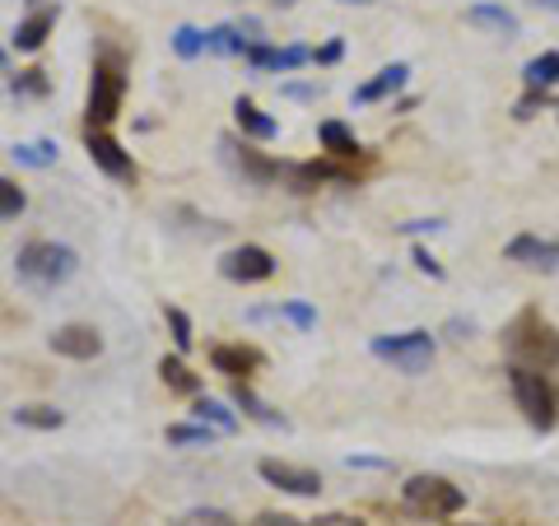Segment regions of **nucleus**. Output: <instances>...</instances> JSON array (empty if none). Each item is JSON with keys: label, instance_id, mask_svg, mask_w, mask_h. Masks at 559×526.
Returning <instances> with one entry per match:
<instances>
[{"label": "nucleus", "instance_id": "nucleus-1", "mask_svg": "<svg viewBox=\"0 0 559 526\" xmlns=\"http://www.w3.org/2000/svg\"><path fill=\"white\" fill-rule=\"evenodd\" d=\"M503 349H509V359L518 368L546 373V368L559 363V331L550 322H540V312H522V318L503 331Z\"/></svg>", "mask_w": 559, "mask_h": 526}, {"label": "nucleus", "instance_id": "nucleus-2", "mask_svg": "<svg viewBox=\"0 0 559 526\" xmlns=\"http://www.w3.org/2000/svg\"><path fill=\"white\" fill-rule=\"evenodd\" d=\"M80 256L61 248V242H28V248L20 252V279L33 289H57L66 285L70 275H75Z\"/></svg>", "mask_w": 559, "mask_h": 526}, {"label": "nucleus", "instance_id": "nucleus-3", "mask_svg": "<svg viewBox=\"0 0 559 526\" xmlns=\"http://www.w3.org/2000/svg\"><path fill=\"white\" fill-rule=\"evenodd\" d=\"M121 94H127V75H121V57L103 51L94 61V84H90V131H103L121 112Z\"/></svg>", "mask_w": 559, "mask_h": 526}, {"label": "nucleus", "instance_id": "nucleus-4", "mask_svg": "<svg viewBox=\"0 0 559 526\" xmlns=\"http://www.w3.org/2000/svg\"><path fill=\"white\" fill-rule=\"evenodd\" d=\"M401 503H406L415 517H452V513H462L466 494L443 476H415L401 489Z\"/></svg>", "mask_w": 559, "mask_h": 526}, {"label": "nucleus", "instance_id": "nucleus-5", "mask_svg": "<svg viewBox=\"0 0 559 526\" xmlns=\"http://www.w3.org/2000/svg\"><path fill=\"white\" fill-rule=\"evenodd\" d=\"M373 355L388 359L396 373H425L433 363V336L429 331H401V336H378L373 340Z\"/></svg>", "mask_w": 559, "mask_h": 526}, {"label": "nucleus", "instance_id": "nucleus-6", "mask_svg": "<svg viewBox=\"0 0 559 526\" xmlns=\"http://www.w3.org/2000/svg\"><path fill=\"white\" fill-rule=\"evenodd\" d=\"M509 382H513V396H518V410L532 419V425L546 433L550 425H555V392H550V382L536 373V368H518L513 363V373H509Z\"/></svg>", "mask_w": 559, "mask_h": 526}, {"label": "nucleus", "instance_id": "nucleus-7", "mask_svg": "<svg viewBox=\"0 0 559 526\" xmlns=\"http://www.w3.org/2000/svg\"><path fill=\"white\" fill-rule=\"evenodd\" d=\"M219 271L224 279H238V285H261V279H271L275 275V256L266 248H234L229 256L219 261Z\"/></svg>", "mask_w": 559, "mask_h": 526}, {"label": "nucleus", "instance_id": "nucleus-8", "mask_svg": "<svg viewBox=\"0 0 559 526\" xmlns=\"http://www.w3.org/2000/svg\"><path fill=\"white\" fill-rule=\"evenodd\" d=\"M261 480L285 489V494H299V499H318L322 494V476L308 466H289V462H261Z\"/></svg>", "mask_w": 559, "mask_h": 526}, {"label": "nucleus", "instance_id": "nucleus-9", "mask_svg": "<svg viewBox=\"0 0 559 526\" xmlns=\"http://www.w3.org/2000/svg\"><path fill=\"white\" fill-rule=\"evenodd\" d=\"M84 150H90V159H94L103 172H108V178H117V182H131V178H135L131 154L121 150L108 131H90V135H84Z\"/></svg>", "mask_w": 559, "mask_h": 526}, {"label": "nucleus", "instance_id": "nucleus-10", "mask_svg": "<svg viewBox=\"0 0 559 526\" xmlns=\"http://www.w3.org/2000/svg\"><path fill=\"white\" fill-rule=\"evenodd\" d=\"M51 349H57V355H66V359H98V355H103V336H98L94 326L70 322V326H61L57 336H51Z\"/></svg>", "mask_w": 559, "mask_h": 526}, {"label": "nucleus", "instance_id": "nucleus-11", "mask_svg": "<svg viewBox=\"0 0 559 526\" xmlns=\"http://www.w3.org/2000/svg\"><path fill=\"white\" fill-rule=\"evenodd\" d=\"M210 363H215V373H224V378H248V373H257L261 368V355L257 349H248V345H215L210 349Z\"/></svg>", "mask_w": 559, "mask_h": 526}, {"label": "nucleus", "instance_id": "nucleus-12", "mask_svg": "<svg viewBox=\"0 0 559 526\" xmlns=\"http://www.w3.org/2000/svg\"><path fill=\"white\" fill-rule=\"evenodd\" d=\"M509 261H518V266H532V271H555L559 248H555V242H540L532 234H522V238L509 242Z\"/></svg>", "mask_w": 559, "mask_h": 526}, {"label": "nucleus", "instance_id": "nucleus-13", "mask_svg": "<svg viewBox=\"0 0 559 526\" xmlns=\"http://www.w3.org/2000/svg\"><path fill=\"white\" fill-rule=\"evenodd\" d=\"M224 154H229V164L238 168V172H248V178L252 182H275L280 178V168L271 164V159H261V154L257 150H248V145H238V140H224V145H219Z\"/></svg>", "mask_w": 559, "mask_h": 526}, {"label": "nucleus", "instance_id": "nucleus-14", "mask_svg": "<svg viewBox=\"0 0 559 526\" xmlns=\"http://www.w3.org/2000/svg\"><path fill=\"white\" fill-rule=\"evenodd\" d=\"M248 61L257 70H299L308 61V51L304 47H285V51H275L266 43H248Z\"/></svg>", "mask_w": 559, "mask_h": 526}, {"label": "nucleus", "instance_id": "nucleus-15", "mask_svg": "<svg viewBox=\"0 0 559 526\" xmlns=\"http://www.w3.org/2000/svg\"><path fill=\"white\" fill-rule=\"evenodd\" d=\"M51 24H57V10L51 5H43V10H33L28 20L14 28V47L20 51H38L43 43H47V33H51Z\"/></svg>", "mask_w": 559, "mask_h": 526}, {"label": "nucleus", "instance_id": "nucleus-16", "mask_svg": "<svg viewBox=\"0 0 559 526\" xmlns=\"http://www.w3.org/2000/svg\"><path fill=\"white\" fill-rule=\"evenodd\" d=\"M406 75H411V70L401 65V61H396V65H388V70H378V75H373V80L355 94V103H382V98H392V94L401 89V84H406Z\"/></svg>", "mask_w": 559, "mask_h": 526}, {"label": "nucleus", "instance_id": "nucleus-17", "mask_svg": "<svg viewBox=\"0 0 559 526\" xmlns=\"http://www.w3.org/2000/svg\"><path fill=\"white\" fill-rule=\"evenodd\" d=\"M234 117H238L242 135H252V140H275V131H280V127H275V117L261 112L252 98H238V103H234Z\"/></svg>", "mask_w": 559, "mask_h": 526}, {"label": "nucleus", "instance_id": "nucleus-18", "mask_svg": "<svg viewBox=\"0 0 559 526\" xmlns=\"http://www.w3.org/2000/svg\"><path fill=\"white\" fill-rule=\"evenodd\" d=\"M466 20L476 24V28L499 33V38H503V33H509V38L518 33V14H513V10H503V5H471V10H466Z\"/></svg>", "mask_w": 559, "mask_h": 526}, {"label": "nucleus", "instance_id": "nucleus-19", "mask_svg": "<svg viewBox=\"0 0 559 526\" xmlns=\"http://www.w3.org/2000/svg\"><path fill=\"white\" fill-rule=\"evenodd\" d=\"M522 80H527V89H555L559 84V51H546V57L527 61V70H522Z\"/></svg>", "mask_w": 559, "mask_h": 526}, {"label": "nucleus", "instance_id": "nucleus-20", "mask_svg": "<svg viewBox=\"0 0 559 526\" xmlns=\"http://www.w3.org/2000/svg\"><path fill=\"white\" fill-rule=\"evenodd\" d=\"M205 51H215V57H242L248 51V38L234 28V24H219L205 33Z\"/></svg>", "mask_w": 559, "mask_h": 526}, {"label": "nucleus", "instance_id": "nucleus-21", "mask_svg": "<svg viewBox=\"0 0 559 526\" xmlns=\"http://www.w3.org/2000/svg\"><path fill=\"white\" fill-rule=\"evenodd\" d=\"M318 135H322V145L336 154V159H355V154H359V140L349 135V127H341V121H322Z\"/></svg>", "mask_w": 559, "mask_h": 526}, {"label": "nucleus", "instance_id": "nucleus-22", "mask_svg": "<svg viewBox=\"0 0 559 526\" xmlns=\"http://www.w3.org/2000/svg\"><path fill=\"white\" fill-rule=\"evenodd\" d=\"M159 373H164V382H168L173 392H182V396H197V392H201V378L191 373L182 359H164V363H159Z\"/></svg>", "mask_w": 559, "mask_h": 526}, {"label": "nucleus", "instance_id": "nucleus-23", "mask_svg": "<svg viewBox=\"0 0 559 526\" xmlns=\"http://www.w3.org/2000/svg\"><path fill=\"white\" fill-rule=\"evenodd\" d=\"M234 406H238V410H248L257 425H271V429H275V425H285V419H280L271 406H261V401H257L248 387H242V382H234Z\"/></svg>", "mask_w": 559, "mask_h": 526}, {"label": "nucleus", "instance_id": "nucleus-24", "mask_svg": "<svg viewBox=\"0 0 559 526\" xmlns=\"http://www.w3.org/2000/svg\"><path fill=\"white\" fill-rule=\"evenodd\" d=\"M191 415H197L201 425H210L215 433H234V429H238V419H234L229 410H224L219 401H197V410H191Z\"/></svg>", "mask_w": 559, "mask_h": 526}, {"label": "nucleus", "instance_id": "nucleus-25", "mask_svg": "<svg viewBox=\"0 0 559 526\" xmlns=\"http://www.w3.org/2000/svg\"><path fill=\"white\" fill-rule=\"evenodd\" d=\"M210 438H215V429L210 425H173L168 429V443H178V447H210Z\"/></svg>", "mask_w": 559, "mask_h": 526}, {"label": "nucleus", "instance_id": "nucleus-26", "mask_svg": "<svg viewBox=\"0 0 559 526\" xmlns=\"http://www.w3.org/2000/svg\"><path fill=\"white\" fill-rule=\"evenodd\" d=\"M14 419L28 429H61V410H51V406H20Z\"/></svg>", "mask_w": 559, "mask_h": 526}, {"label": "nucleus", "instance_id": "nucleus-27", "mask_svg": "<svg viewBox=\"0 0 559 526\" xmlns=\"http://www.w3.org/2000/svg\"><path fill=\"white\" fill-rule=\"evenodd\" d=\"M24 187L20 182H10V178H0V219H14V215H24Z\"/></svg>", "mask_w": 559, "mask_h": 526}, {"label": "nucleus", "instance_id": "nucleus-28", "mask_svg": "<svg viewBox=\"0 0 559 526\" xmlns=\"http://www.w3.org/2000/svg\"><path fill=\"white\" fill-rule=\"evenodd\" d=\"M14 159L28 164V168H47V164H57V145H47V140H38V145H20Z\"/></svg>", "mask_w": 559, "mask_h": 526}, {"label": "nucleus", "instance_id": "nucleus-29", "mask_svg": "<svg viewBox=\"0 0 559 526\" xmlns=\"http://www.w3.org/2000/svg\"><path fill=\"white\" fill-rule=\"evenodd\" d=\"M173 47H178V57H201V51H205V33H197V28H191V24H182L178 33H173Z\"/></svg>", "mask_w": 559, "mask_h": 526}, {"label": "nucleus", "instance_id": "nucleus-30", "mask_svg": "<svg viewBox=\"0 0 559 526\" xmlns=\"http://www.w3.org/2000/svg\"><path fill=\"white\" fill-rule=\"evenodd\" d=\"M178 526H234V517L219 513V507H197V513H187Z\"/></svg>", "mask_w": 559, "mask_h": 526}, {"label": "nucleus", "instance_id": "nucleus-31", "mask_svg": "<svg viewBox=\"0 0 559 526\" xmlns=\"http://www.w3.org/2000/svg\"><path fill=\"white\" fill-rule=\"evenodd\" d=\"M168 326H173V340H178V349H191V322L182 308H168Z\"/></svg>", "mask_w": 559, "mask_h": 526}, {"label": "nucleus", "instance_id": "nucleus-32", "mask_svg": "<svg viewBox=\"0 0 559 526\" xmlns=\"http://www.w3.org/2000/svg\"><path fill=\"white\" fill-rule=\"evenodd\" d=\"M10 89H14V94H33V98H38V94H47V80H43V70H24V75L10 84Z\"/></svg>", "mask_w": 559, "mask_h": 526}, {"label": "nucleus", "instance_id": "nucleus-33", "mask_svg": "<svg viewBox=\"0 0 559 526\" xmlns=\"http://www.w3.org/2000/svg\"><path fill=\"white\" fill-rule=\"evenodd\" d=\"M280 312H285V318H289L294 326H304V331H308V326H318V312H312L308 303H285Z\"/></svg>", "mask_w": 559, "mask_h": 526}, {"label": "nucleus", "instance_id": "nucleus-34", "mask_svg": "<svg viewBox=\"0 0 559 526\" xmlns=\"http://www.w3.org/2000/svg\"><path fill=\"white\" fill-rule=\"evenodd\" d=\"M415 266H419V271H425V275H433V279H439V275H443V271H439V261H433L429 252H415Z\"/></svg>", "mask_w": 559, "mask_h": 526}, {"label": "nucleus", "instance_id": "nucleus-35", "mask_svg": "<svg viewBox=\"0 0 559 526\" xmlns=\"http://www.w3.org/2000/svg\"><path fill=\"white\" fill-rule=\"evenodd\" d=\"M257 526H304V522H294V517H261Z\"/></svg>", "mask_w": 559, "mask_h": 526}, {"label": "nucleus", "instance_id": "nucleus-36", "mask_svg": "<svg viewBox=\"0 0 559 526\" xmlns=\"http://www.w3.org/2000/svg\"><path fill=\"white\" fill-rule=\"evenodd\" d=\"M336 57H341V43H331V47L318 51V61H336Z\"/></svg>", "mask_w": 559, "mask_h": 526}, {"label": "nucleus", "instance_id": "nucleus-37", "mask_svg": "<svg viewBox=\"0 0 559 526\" xmlns=\"http://www.w3.org/2000/svg\"><path fill=\"white\" fill-rule=\"evenodd\" d=\"M536 5H540V10H555V14H559V0H536Z\"/></svg>", "mask_w": 559, "mask_h": 526}, {"label": "nucleus", "instance_id": "nucleus-38", "mask_svg": "<svg viewBox=\"0 0 559 526\" xmlns=\"http://www.w3.org/2000/svg\"><path fill=\"white\" fill-rule=\"evenodd\" d=\"M345 5H364V0H345Z\"/></svg>", "mask_w": 559, "mask_h": 526}, {"label": "nucleus", "instance_id": "nucleus-39", "mask_svg": "<svg viewBox=\"0 0 559 526\" xmlns=\"http://www.w3.org/2000/svg\"><path fill=\"white\" fill-rule=\"evenodd\" d=\"M280 5H294V0H280Z\"/></svg>", "mask_w": 559, "mask_h": 526}]
</instances>
